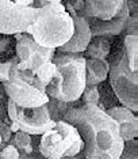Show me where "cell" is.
Returning a JSON list of instances; mask_svg holds the SVG:
<instances>
[{
    "mask_svg": "<svg viewBox=\"0 0 138 159\" xmlns=\"http://www.w3.org/2000/svg\"><path fill=\"white\" fill-rule=\"evenodd\" d=\"M77 129L84 144V159H121L125 142L119 126L97 106L80 105L69 109L63 117Z\"/></svg>",
    "mask_w": 138,
    "mask_h": 159,
    "instance_id": "obj_1",
    "label": "cell"
},
{
    "mask_svg": "<svg viewBox=\"0 0 138 159\" xmlns=\"http://www.w3.org/2000/svg\"><path fill=\"white\" fill-rule=\"evenodd\" d=\"M35 19L28 27L35 42L46 49H58L73 35V20L61 0H32Z\"/></svg>",
    "mask_w": 138,
    "mask_h": 159,
    "instance_id": "obj_2",
    "label": "cell"
},
{
    "mask_svg": "<svg viewBox=\"0 0 138 159\" xmlns=\"http://www.w3.org/2000/svg\"><path fill=\"white\" fill-rule=\"evenodd\" d=\"M52 63L56 74L46 86L45 94L52 99L73 103L85 87V59L83 53H57Z\"/></svg>",
    "mask_w": 138,
    "mask_h": 159,
    "instance_id": "obj_3",
    "label": "cell"
},
{
    "mask_svg": "<svg viewBox=\"0 0 138 159\" xmlns=\"http://www.w3.org/2000/svg\"><path fill=\"white\" fill-rule=\"evenodd\" d=\"M108 59V79L115 97L122 106L127 107L134 114L138 110V72L129 67L123 46H118Z\"/></svg>",
    "mask_w": 138,
    "mask_h": 159,
    "instance_id": "obj_4",
    "label": "cell"
},
{
    "mask_svg": "<svg viewBox=\"0 0 138 159\" xmlns=\"http://www.w3.org/2000/svg\"><path fill=\"white\" fill-rule=\"evenodd\" d=\"M83 140L72 124L60 120L53 128L41 135L39 154L45 159L75 158L83 151Z\"/></svg>",
    "mask_w": 138,
    "mask_h": 159,
    "instance_id": "obj_5",
    "label": "cell"
},
{
    "mask_svg": "<svg viewBox=\"0 0 138 159\" xmlns=\"http://www.w3.org/2000/svg\"><path fill=\"white\" fill-rule=\"evenodd\" d=\"M7 114L10 118V129L12 133L20 131L30 136L43 135L56 124V121L50 118L46 105L34 107V109H23L8 99L7 101Z\"/></svg>",
    "mask_w": 138,
    "mask_h": 159,
    "instance_id": "obj_6",
    "label": "cell"
},
{
    "mask_svg": "<svg viewBox=\"0 0 138 159\" xmlns=\"http://www.w3.org/2000/svg\"><path fill=\"white\" fill-rule=\"evenodd\" d=\"M35 19L32 0H0V35L27 33Z\"/></svg>",
    "mask_w": 138,
    "mask_h": 159,
    "instance_id": "obj_7",
    "label": "cell"
},
{
    "mask_svg": "<svg viewBox=\"0 0 138 159\" xmlns=\"http://www.w3.org/2000/svg\"><path fill=\"white\" fill-rule=\"evenodd\" d=\"M15 38V56L19 60L18 70L31 71L35 74L42 66L50 63L56 55V49H46L39 46L27 33L14 35Z\"/></svg>",
    "mask_w": 138,
    "mask_h": 159,
    "instance_id": "obj_8",
    "label": "cell"
},
{
    "mask_svg": "<svg viewBox=\"0 0 138 159\" xmlns=\"http://www.w3.org/2000/svg\"><path fill=\"white\" fill-rule=\"evenodd\" d=\"M2 86L8 99L23 109H34V107L43 106L49 102V97L45 93L38 91L31 84L20 80L19 78L12 82L3 83Z\"/></svg>",
    "mask_w": 138,
    "mask_h": 159,
    "instance_id": "obj_9",
    "label": "cell"
},
{
    "mask_svg": "<svg viewBox=\"0 0 138 159\" xmlns=\"http://www.w3.org/2000/svg\"><path fill=\"white\" fill-rule=\"evenodd\" d=\"M65 10L69 12L72 20H73V35L69 39L65 45L60 46L58 49H56L57 53H83L85 50V48L88 46L91 38H92V34H91L89 26L87 23V20L84 18L79 16L75 12V10L72 8L71 6L68 4L67 2L64 3Z\"/></svg>",
    "mask_w": 138,
    "mask_h": 159,
    "instance_id": "obj_10",
    "label": "cell"
},
{
    "mask_svg": "<svg viewBox=\"0 0 138 159\" xmlns=\"http://www.w3.org/2000/svg\"><path fill=\"white\" fill-rule=\"evenodd\" d=\"M123 4L125 0H83L81 8L75 12L85 19L107 22L118 15Z\"/></svg>",
    "mask_w": 138,
    "mask_h": 159,
    "instance_id": "obj_11",
    "label": "cell"
},
{
    "mask_svg": "<svg viewBox=\"0 0 138 159\" xmlns=\"http://www.w3.org/2000/svg\"><path fill=\"white\" fill-rule=\"evenodd\" d=\"M130 14H129V8H127V2L125 0V4H123L122 10L119 11V14L114 19L107 20V22H100V20H95V19H84L87 20L91 30L92 37H114V35H121L125 30L126 25H127V19H129Z\"/></svg>",
    "mask_w": 138,
    "mask_h": 159,
    "instance_id": "obj_12",
    "label": "cell"
},
{
    "mask_svg": "<svg viewBox=\"0 0 138 159\" xmlns=\"http://www.w3.org/2000/svg\"><path fill=\"white\" fill-rule=\"evenodd\" d=\"M106 113L118 124L119 126V133L125 143H130L132 140L137 139L138 136V120L137 116L129 110L127 107L122 106H114L110 107Z\"/></svg>",
    "mask_w": 138,
    "mask_h": 159,
    "instance_id": "obj_13",
    "label": "cell"
},
{
    "mask_svg": "<svg viewBox=\"0 0 138 159\" xmlns=\"http://www.w3.org/2000/svg\"><path fill=\"white\" fill-rule=\"evenodd\" d=\"M107 60H85V86H97L108 76Z\"/></svg>",
    "mask_w": 138,
    "mask_h": 159,
    "instance_id": "obj_14",
    "label": "cell"
},
{
    "mask_svg": "<svg viewBox=\"0 0 138 159\" xmlns=\"http://www.w3.org/2000/svg\"><path fill=\"white\" fill-rule=\"evenodd\" d=\"M111 53V39L108 37H92L83 52L85 60H107Z\"/></svg>",
    "mask_w": 138,
    "mask_h": 159,
    "instance_id": "obj_15",
    "label": "cell"
},
{
    "mask_svg": "<svg viewBox=\"0 0 138 159\" xmlns=\"http://www.w3.org/2000/svg\"><path fill=\"white\" fill-rule=\"evenodd\" d=\"M122 46L130 70L133 72H138V37L137 35H125Z\"/></svg>",
    "mask_w": 138,
    "mask_h": 159,
    "instance_id": "obj_16",
    "label": "cell"
},
{
    "mask_svg": "<svg viewBox=\"0 0 138 159\" xmlns=\"http://www.w3.org/2000/svg\"><path fill=\"white\" fill-rule=\"evenodd\" d=\"M11 140H12L11 144L19 151V154L32 155V152H34V144H32L31 136L27 135V133L19 131V132L14 133V137Z\"/></svg>",
    "mask_w": 138,
    "mask_h": 159,
    "instance_id": "obj_17",
    "label": "cell"
},
{
    "mask_svg": "<svg viewBox=\"0 0 138 159\" xmlns=\"http://www.w3.org/2000/svg\"><path fill=\"white\" fill-rule=\"evenodd\" d=\"M46 106H48L50 118H52L53 121H60V120H63L64 114L67 113L69 109L75 107V106H68V103L60 102V101H56V99H52V98H49V102L46 103Z\"/></svg>",
    "mask_w": 138,
    "mask_h": 159,
    "instance_id": "obj_18",
    "label": "cell"
},
{
    "mask_svg": "<svg viewBox=\"0 0 138 159\" xmlns=\"http://www.w3.org/2000/svg\"><path fill=\"white\" fill-rule=\"evenodd\" d=\"M80 99H81V105L97 106L100 103V93L97 86H85Z\"/></svg>",
    "mask_w": 138,
    "mask_h": 159,
    "instance_id": "obj_19",
    "label": "cell"
},
{
    "mask_svg": "<svg viewBox=\"0 0 138 159\" xmlns=\"http://www.w3.org/2000/svg\"><path fill=\"white\" fill-rule=\"evenodd\" d=\"M54 74H56V67H54V64L50 61V63H46L45 66H42L34 75H35V78H37L38 80L41 82L43 86H45V89H46V86H48L49 83H50V80L53 79Z\"/></svg>",
    "mask_w": 138,
    "mask_h": 159,
    "instance_id": "obj_20",
    "label": "cell"
},
{
    "mask_svg": "<svg viewBox=\"0 0 138 159\" xmlns=\"http://www.w3.org/2000/svg\"><path fill=\"white\" fill-rule=\"evenodd\" d=\"M19 60H18L16 56H12L11 59L6 60V61H0V84L8 82L10 78V72L15 66H18Z\"/></svg>",
    "mask_w": 138,
    "mask_h": 159,
    "instance_id": "obj_21",
    "label": "cell"
},
{
    "mask_svg": "<svg viewBox=\"0 0 138 159\" xmlns=\"http://www.w3.org/2000/svg\"><path fill=\"white\" fill-rule=\"evenodd\" d=\"M20 154L12 144H7L0 150V159H19Z\"/></svg>",
    "mask_w": 138,
    "mask_h": 159,
    "instance_id": "obj_22",
    "label": "cell"
},
{
    "mask_svg": "<svg viewBox=\"0 0 138 159\" xmlns=\"http://www.w3.org/2000/svg\"><path fill=\"white\" fill-rule=\"evenodd\" d=\"M123 33H126V35H137L138 34V16L137 15H130L129 16L127 25H126Z\"/></svg>",
    "mask_w": 138,
    "mask_h": 159,
    "instance_id": "obj_23",
    "label": "cell"
},
{
    "mask_svg": "<svg viewBox=\"0 0 138 159\" xmlns=\"http://www.w3.org/2000/svg\"><path fill=\"white\" fill-rule=\"evenodd\" d=\"M11 135H12V132H11V129H10V125L0 121V136H2V140H3L2 148L6 147L7 146L6 143L8 142V140H11ZM2 148H0V150H2Z\"/></svg>",
    "mask_w": 138,
    "mask_h": 159,
    "instance_id": "obj_24",
    "label": "cell"
},
{
    "mask_svg": "<svg viewBox=\"0 0 138 159\" xmlns=\"http://www.w3.org/2000/svg\"><path fill=\"white\" fill-rule=\"evenodd\" d=\"M11 37L10 35H0V56L6 55L11 48Z\"/></svg>",
    "mask_w": 138,
    "mask_h": 159,
    "instance_id": "obj_25",
    "label": "cell"
},
{
    "mask_svg": "<svg viewBox=\"0 0 138 159\" xmlns=\"http://www.w3.org/2000/svg\"><path fill=\"white\" fill-rule=\"evenodd\" d=\"M2 144H3V140H2V136H0V148H2Z\"/></svg>",
    "mask_w": 138,
    "mask_h": 159,
    "instance_id": "obj_26",
    "label": "cell"
},
{
    "mask_svg": "<svg viewBox=\"0 0 138 159\" xmlns=\"http://www.w3.org/2000/svg\"><path fill=\"white\" fill-rule=\"evenodd\" d=\"M63 159H73V158H63Z\"/></svg>",
    "mask_w": 138,
    "mask_h": 159,
    "instance_id": "obj_27",
    "label": "cell"
},
{
    "mask_svg": "<svg viewBox=\"0 0 138 159\" xmlns=\"http://www.w3.org/2000/svg\"><path fill=\"white\" fill-rule=\"evenodd\" d=\"M73 159H76V158H73Z\"/></svg>",
    "mask_w": 138,
    "mask_h": 159,
    "instance_id": "obj_28",
    "label": "cell"
}]
</instances>
